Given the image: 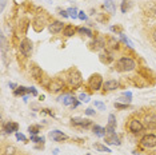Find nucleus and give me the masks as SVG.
Listing matches in <instances>:
<instances>
[{
    "label": "nucleus",
    "instance_id": "nucleus-1",
    "mask_svg": "<svg viewBox=\"0 0 156 155\" xmlns=\"http://www.w3.org/2000/svg\"><path fill=\"white\" fill-rule=\"evenodd\" d=\"M135 67H136V62L129 56H123L116 62V70L119 72H129L135 70Z\"/></svg>",
    "mask_w": 156,
    "mask_h": 155
},
{
    "label": "nucleus",
    "instance_id": "nucleus-2",
    "mask_svg": "<svg viewBox=\"0 0 156 155\" xmlns=\"http://www.w3.org/2000/svg\"><path fill=\"white\" fill-rule=\"evenodd\" d=\"M19 48H20V52L24 55V56H31L32 55V41L30 40V39H27V38H24L22 41H20V45H19Z\"/></svg>",
    "mask_w": 156,
    "mask_h": 155
},
{
    "label": "nucleus",
    "instance_id": "nucleus-3",
    "mask_svg": "<svg viewBox=\"0 0 156 155\" xmlns=\"http://www.w3.org/2000/svg\"><path fill=\"white\" fill-rule=\"evenodd\" d=\"M140 143L145 149H154V147H156V135H154V134H147V135H144L143 138H141Z\"/></svg>",
    "mask_w": 156,
    "mask_h": 155
},
{
    "label": "nucleus",
    "instance_id": "nucleus-4",
    "mask_svg": "<svg viewBox=\"0 0 156 155\" xmlns=\"http://www.w3.org/2000/svg\"><path fill=\"white\" fill-rule=\"evenodd\" d=\"M88 84H90L91 90L94 91H99L103 87V79H101V75H99V74H95V75L91 76L90 82H88Z\"/></svg>",
    "mask_w": 156,
    "mask_h": 155
},
{
    "label": "nucleus",
    "instance_id": "nucleus-5",
    "mask_svg": "<svg viewBox=\"0 0 156 155\" xmlns=\"http://www.w3.org/2000/svg\"><path fill=\"white\" fill-rule=\"evenodd\" d=\"M68 83L72 87H77L81 83V75L77 70H72L68 75Z\"/></svg>",
    "mask_w": 156,
    "mask_h": 155
},
{
    "label": "nucleus",
    "instance_id": "nucleus-6",
    "mask_svg": "<svg viewBox=\"0 0 156 155\" xmlns=\"http://www.w3.org/2000/svg\"><path fill=\"white\" fill-rule=\"evenodd\" d=\"M63 87H64V82H63L62 79H59V78H56V79H54L49 83L48 88L51 92H59V91L63 90Z\"/></svg>",
    "mask_w": 156,
    "mask_h": 155
},
{
    "label": "nucleus",
    "instance_id": "nucleus-7",
    "mask_svg": "<svg viewBox=\"0 0 156 155\" xmlns=\"http://www.w3.org/2000/svg\"><path fill=\"white\" fill-rule=\"evenodd\" d=\"M128 128H129V131L132 134H139V132L143 131L144 126L141 124L140 121H137V119H132V121L129 122V124H128Z\"/></svg>",
    "mask_w": 156,
    "mask_h": 155
},
{
    "label": "nucleus",
    "instance_id": "nucleus-8",
    "mask_svg": "<svg viewBox=\"0 0 156 155\" xmlns=\"http://www.w3.org/2000/svg\"><path fill=\"white\" fill-rule=\"evenodd\" d=\"M48 30L51 34H59L64 30V24H63V22H59V20H54L52 23L48 24Z\"/></svg>",
    "mask_w": 156,
    "mask_h": 155
},
{
    "label": "nucleus",
    "instance_id": "nucleus-9",
    "mask_svg": "<svg viewBox=\"0 0 156 155\" xmlns=\"http://www.w3.org/2000/svg\"><path fill=\"white\" fill-rule=\"evenodd\" d=\"M71 123H72L73 126H77V127H84V128H87L88 126H91V121H90V119L79 118V116H75V118L71 119Z\"/></svg>",
    "mask_w": 156,
    "mask_h": 155
},
{
    "label": "nucleus",
    "instance_id": "nucleus-10",
    "mask_svg": "<svg viewBox=\"0 0 156 155\" xmlns=\"http://www.w3.org/2000/svg\"><path fill=\"white\" fill-rule=\"evenodd\" d=\"M49 138L52 140H55V142H63V140L67 139V135L63 134L62 131H59V130H55V131L49 132Z\"/></svg>",
    "mask_w": 156,
    "mask_h": 155
},
{
    "label": "nucleus",
    "instance_id": "nucleus-11",
    "mask_svg": "<svg viewBox=\"0 0 156 155\" xmlns=\"http://www.w3.org/2000/svg\"><path fill=\"white\" fill-rule=\"evenodd\" d=\"M105 138V143L107 144H116V146H120V139H119V136L116 135L115 132H109L108 135H105L104 136Z\"/></svg>",
    "mask_w": 156,
    "mask_h": 155
},
{
    "label": "nucleus",
    "instance_id": "nucleus-12",
    "mask_svg": "<svg viewBox=\"0 0 156 155\" xmlns=\"http://www.w3.org/2000/svg\"><path fill=\"white\" fill-rule=\"evenodd\" d=\"M103 88L105 91H115L119 88V82L115 79H111V80H107L104 84H103Z\"/></svg>",
    "mask_w": 156,
    "mask_h": 155
},
{
    "label": "nucleus",
    "instance_id": "nucleus-13",
    "mask_svg": "<svg viewBox=\"0 0 156 155\" xmlns=\"http://www.w3.org/2000/svg\"><path fill=\"white\" fill-rule=\"evenodd\" d=\"M92 50H95V51H99V50H103V48L105 47V40L103 38H98V39H95L94 41H92Z\"/></svg>",
    "mask_w": 156,
    "mask_h": 155
},
{
    "label": "nucleus",
    "instance_id": "nucleus-14",
    "mask_svg": "<svg viewBox=\"0 0 156 155\" xmlns=\"http://www.w3.org/2000/svg\"><path fill=\"white\" fill-rule=\"evenodd\" d=\"M44 24H45V17L43 16H37L36 19H35V22H34V28H35V31H37V32H40L41 30L44 28Z\"/></svg>",
    "mask_w": 156,
    "mask_h": 155
},
{
    "label": "nucleus",
    "instance_id": "nucleus-15",
    "mask_svg": "<svg viewBox=\"0 0 156 155\" xmlns=\"http://www.w3.org/2000/svg\"><path fill=\"white\" fill-rule=\"evenodd\" d=\"M115 127H116L115 115L109 114L108 115V124H107V127H105V130H107V132H115Z\"/></svg>",
    "mask_w": 156,
    "mask_h": 155
},
{
    "label": "nucleus",
    "instance_id": "nucleus-16",
    "mask_svg": "<svg viewBox=\"0 0 156 155\" xmlns=\"http://www.w3.org/2000/svg\"><path fill=\"white\" fill-rule=\"evenodd\" d=\"M19 130V124L15 122H8L7 124L4 126V132L5 134H12V132H17Z\"/></svg>",
    "mask_w": 156,
    "mask_h": 155
},
{
    "label": "nucleus",
    "instance_id": "nucleus-17",
    "mask_svg": "<svg viewBox=\"0 0 156 155\" xmlns=\"http://www.w3.org/2000/svg\"><path fill=\"white\" fill-rule=\"evenodd\" d=\"M75 99H76V98L72 96L71 94H64L63 96L59 98V102H63V104H64V106H69V104L73 103V100H75Z\"/></svg>",
    "mask_w": 156,
    "mask_h": 155
},
{
    "label": "nucleus",
    "instance_id": "nucleus-18",
    "mask_svg": "<svg viewBox=\"0 0 156 155\" xmlns=\"http://www.w3.org/2000/svg\"><path fill=\"white\" fill-rule=\"evenodd\" d=\"M75 27L72 26V24H67V26L64 27V30H63V35L67 38H69V36H73L75 35Z\"/></svg>",
    "mask_w": 156,
    "mask_h": 155
},
{
    "label": "nucleus",
    "instance_id": "nucleus-19",
    "mask_svg": "<svg viewBox=\"0 0 156 155\" xmlns=\"http://www.w3.org/2000/svg\"><path fill=\"white\" fill-rule=\"evenodd\" d=\"M104 8L105 11H108L109 13H115L116 12V5L112 0H105L104 2Z\"/></svg>",
    "mask_w": 156,
    "mask_h": 155
},
{
    "label": "nucleus",
    "instance_id": "nucleus-20",
    "mask_svg": "<svg viewBox=\"0 0 156 155\" xmlns=\"http://www.w3.org/2000/svg\"><path fill=\"white\" fill-rule=\"evenodd\" d=\"M92 131H94L95 135L100 136V138H103V136H105V134H107V130H105L104 127H100V126H94Z\"/></svg>",
    "mask_w": 156,
    "mask_h": 155
},
{
    "label": "nucleus",
    "instance_id": "nucleus-21",
    "mask_svg": "<svg viewBox=\"0 0 156 155\" xmlns=\"http://www.w3.org/2000/svg\"><path fill=\"white\" fill-rule=\"evenodd\" d=\"M31 74H32V76L35 78L36 80H39L41 78V75H43V72H41V70L39 68V67H32V70H31Z\"/></svg>",
    "mask_w": 156,
    "mask_h": 155
},
{
    "label": "nucleus",
    "instance_id": "nucleus-22",
    "mask_svg": "<svg viewBox=\"0 0 156 155\" xmlns=\"http://www.w3.org/2000/svg\"><path fill=\"white\" fill-rule=\"evenodd\" d=\"M131 5H132V0H123V3H122V12L126 13L131 8Z\"/></svg>",
    "mask_w": 156,
    "mask_h": 155
},
{
    "label": "nucleus",
    "instance_id": "nucleus-23",
    "mask_svg": "<svg viewBox=\"0 0 156 155\" xmlns=\"http://www.w3.org/2000/svg\"><path fill=\"white\" fill-rule=\"evenodd\" d=\"M94 147H95V150H98V151H103V153H111V150H109L107 146H104V144L95 143Z\"/></svg>",
    "mask_w": 156,
    "mask_h": 155
},
{
    "label": "nucleus",
    "instance_id": "nucleus-24",
    "mask_svg": "<svg viewBox=\"0 0 156 155\" xmlns=\"http://www.w3.org/2000/svg\"><path fill=\"white\" fill-rule=\"evenodd\" d=\"M28 131H30V134H32V135H36V134H39V131H40V126L37 124H32L28 127Z\"/></svg>",
    "mask_w": 156,
    "mask_h": 155
},
{
    "label": "nucleus",
    "instance_id": "nucleus-25",
    "mask_svg": "<svg viewBox=\"0 0 156 155\" xmlns=\"http://www.w3.org/2000/svg\"><path fill=\"white\" fill-rule=\"evenodd\" d=\"M13 94H15L16 96H17V95H26V94H28L27 92V87H22V86L17 87V88L13 91Z\"/></svg>",
    "mask_w": 156,
    "mask_h": 155
},
{
    "label": "nucleus",
    "instance_id": "nucleus-26",
    "mask_svg": "<svg viewBox=\"0 0 156 155\" xmlns=\"http://www.w3.org/2000/svg\"><path fill=\"white\" fill-rule=\"evenodd\" d=\"M79 32H80L81 35H87V36H90V38L94 36V34H92V31H91V30H88V28H84V27L79 28Z\"/></svg>",
    "mask_w": 156,
    "mask_h": 155
},
{
    "label": "nucleus",
    "instance_id": "nucleus-27",
    "mask_svg": "<svg viewBox=\"0 0 156 155\" xmlns=\"http://www.w3.org/2000/svg\"><path fill=\"white\" fill-rule=\"evenodd\" d=\"M67 12H68V15H69L71 17H73V19H75V17H77V15H79V12H77L76 8H69Z\"/></svg>",
    "mask_w": 156,
    "mask_h": 155
},
{
    "label": "nucleus",
    "instance_id": "nucleus-28",
    "mask_svg": "<svg viewBox=\"0 0 156 155\" xmlns=\"http://www.w3.org/2000/svg\"><path fill=\"white\" fill-rule=\"evenodd\" d=\"M31 140L35 143H43L44 142V138L41 136V138H39V136H35V135H31Z\"/></svg>",
    "mask_w": 156,
    "mask_h": 155
},
{
    "label": "nucleus",
    "instance_id": "nucleus-29",
    "mask_svg": "<svg viewBox=\"0 0 156 155\" xmlns=\"http://www.w3.org/2000/svg\"><path fill=\"white\" fill-rule=\"evenodd\" d=\"M79 99L81 102H86V103H87V102H90V96H88L87 94H80L79 95Z\"/></svg>",
    "mask_w": 156,
    "mask_h": 155
},
{
    "label": "nucleus",
    "instance_id": "nucleus-30",
    "mask_svg": "<svg viewBox=\"0 0 156 155\" xmlns=\"http://www.w3.org/2000/svg\"><path fill=\"white\" fill-rule=\"evenodd\" d=\"M119 100L120 102H124L126 104H129L131 103V98H127V96H124V95H122V96L119 98Z\"/></svg>",
    "mask_w": 156,
    "mask_h": 155
},
{
    "label": "nucleus",
    "instance_id": "nucleus-31",
    "mask_svg": "<svg viewBox=\"0 0 156 155\" xmlns=\"http://www.w3.org/2000/svg\"><path fill=\"white\" fill-rule=\"evenodd\" d=\"M95 107L99 108V110H105V104L101 103V102H95Z\"/></svg>",
    "mask_w": 156,
    "mask_h": 155
},
{
    "label": "nucleus",
    "instance_id": "nucleus-32",
    "mask_svg": "<svg viewBox=\"0 0 156 155\" xmlns=\"http://www.w3.org/2000/svg\"><path fill=\"white\" fill-rule=\"evenodd\" d=\"M147 127L151 128V130L156 128V121H150V122H147Z\"/></svg>",
    "mask_w": 156,
    "mask_h": 155
},
{
    "label": "nucleus",
    "instance_id": "nucleus-33",
    "mask_svg": "<svg viewBox=\"0 0 156 155\" xmlns=\"http://www.w3.org/2000/svg\"><path fill=\"white\" fill-rule=\"evenodd\" d=\"M115 107L119 108V110H126V108L128 107V104H120L119 102H116V103H115Z\"/></svg>",
    "mask_w": 156,
    "mask_h": 155
},
{
    "label": "nucleus",
    "instance_id": "nucleus-34",
    "mask_svg": "<svg viewBox=\"0 0 156 155\" xmlns=\"http://www.w3.org/2000/svg\"><path fill=\"white\" fill-rule=\"evenodd\" d=\"M120 38H122V40L124 41V43H126V44H128V47H132V43H131V41H129V39H127V38L124 36V35H122V34H120Z\"/></svg>",
    "mask_w": 156,
    "mask_h": 155
},
{
    "label": "nucleus",
    "instance_id": "nucleus-35",
    "mask_svg": "<svg viewBox=\"0 0 156 155\" xmlns=\"http://www.w3.org/2000/svg\"><path fill=\"white\" fill-rule=\"evenodd\" d=\"M13 153H15V147L9 146V147H7V149H5V154L7 155H12Z\"/></svg>",
    "mask_w": 156,
    "mask_h": 155
},
{
    "label": "nucleus",
    "instance_id": "nucleus-36",
    "mask_svg": "<svg viewBox=\"0 0 156 155\" xmlns=\"http://www.w3.org/2000/svg\"><path fill=\"white\" fill-rule=\"evenodd\" d=\"M16 139L17 140H23V142H26V140H27L26 136H24L23 134H20V132H16Z\"/></svg>",
    "mask_w": 156,
    "mask_h": 155
},
{
    "label": "nucleus",
    "instance_id": "nucleus-37",
    "mask_svg": "<svg viewBox=\"0 0 156 155\" xmlns=\"http://www.w3.org/2000/svg\"><path fill=\"white\" fill-rule=\"evenodd\" d=\"M77 17H79L80 20H87V15H86V13H84L83 11H80V12H79V15H77Z\"/></svg>",
    "mask_w": 156,
    "mask_h": 155
},
{
    "label": "nucleus",
    "instance_id": "nucleus-38",
    "mask_svg": "<svg viewBox=\"0 0 156 155\" xmlns=\"http://www.w3.org/2000/svg\"><path fill=\"white\" fill-rule=\"evenodd\" d=\"M86 114H87L88 116H92V115H95V110H94V108H87V110H86Z\"/></svg>",
    "mask_w": 156,
    "mask_h": 155
},
{
    "label": "nucleus",
    "instance_id": "nucleus-39",
    "mask_svg": "<svg viewBox=\"0 0 156 155\" xmlns=\"http://www.w3.org/2000/svg\"><path fill=\"white\" fill-rule=\"evenodd\" d=\"M27 92H28V94H32V95H37L36 90L32 88V87H31V88H27Z\"/></svg>",
    "mask_w": 156,
    "mask_h": 155
},
{
    "label": "nucleus",
    "instance_id": "nucleus-40",
    "mask_svg": "<svg viewBox=\"0 0 156 155\" xmlns=\"http://www.w3.org/2000/svg\"><path fill=\"white\" fill-rule=\"evenodd\" d=\"M5 4H7V0H0V9H4V7H5Z\"/></svg>",
    "mask_w": 156,
    "mask_h": 155
},
{
    "label": "nucleus",
    "instance_id": "nucleus-41",
    "mask_svg": "<svg viewBox=\"0 0 156 155\" xmlns=\"http://www.w3.org/2000/svg\"><path fill=\"white\" fill-rule=\"evenodd\" d=\"M60 15H62L63 17H68L69 15H68V12L67 11H60Z\"/></svg>",
    "mask_w": 156,
    "mask_h": 155
},
{
    "label": "nucleus",
    "instance_id": "nucleus-42",
    "mask_svg": "<svg viewBox=\"0 0 156 155\" xmlns=\"http://www.w3.org/2000/svg\"><path fill=\"white\" fill-rule=\"evenodd\" d=\"M71 106H72V107H73V108H75V107H77V106H79V102H77V100L75 99V100H73V103H72V104H71Z\"/></svg>",
    "mask_w": 156,
    "mask_h": 155
},
{
    "label": "nucleus",
    "instance_id": "nucleus-43",
    "mask_svg": "<svg viewBox=\"0 0 156 155\" xmlns=\"http://www.w3.org/2000/svg\"><path fill=\"white\" fill-rule=\"evenodd\" d=\"M123 95H124V96H127V98H132V94H131L129 91H128V92H123Z\"/></svg>",
    "mask_w": 156,
    "mask_h": 155
},
{
    "label": "nucleus",
    "instance_id": "nucleus-44",
    "mask_svg": "<svg viewBox=\"0 0 156 155\" xmlns=\"http://www.w3.org/2000/svg\"><path fill=\"white\" fill-rule=\"evenodd\" d=\"M9 87H11V88H15V90L17 88V87H16V84H15V83H9Z\"/></svg>",
    "mask_w": 156,
    "mask_h": 155
},
{
    "label": "nucleus",
    "instance_id": "nucleus-45",
    "mask_svg": "<svg viewBox=\"0 0 156 155\" xmlns=\"http://www.w3.org/2000/svg\"><path fill=\"white\" fill-rule=\"evenodd\" d=\"M152 38H154V40H155V43H156V30L154 31V34H152Z\"/></svg>",
    "mask_w": 156,
    "mask_h": 155
},
{
    "label": "nucleus",
    "instance_id": "nucleus-46",
    "mask_svg": "<svg viewBox=\"0 0 156 155\" xmlns=\"http://www.w3.org/2000/svg\"><path fill=\"white\" fill-rule=\"evenodd\" d=\"M87 155H91V154H87Z\"/></svg>",
    "mask_w": 156,
    "mask_h": 155
}]
</instances>
